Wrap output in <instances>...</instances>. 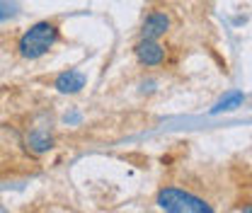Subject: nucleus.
Here are the masks:
<instances>
[{"label": "nucleus", "instance_id": "f257e3e1", "mask_svg": "<svg viewBox=\"0 0 252 213\" xmlns=\"http://www.w3.org/2000/svg\"><path fill=\"white\" fill-rule=\"evenodd\" d=\"M59 39H61L59 25H56V22H49V20H41V22L32 25L30 30L20 36V41H17V51H20L22 59L34 61V59L46 56V54L56 46Z\"/></svg>", "mask_w": 252, "mask_h": 213}, {"label": "nucleus", "instance_id": "f03ea898", "mask_svg": "<svg viewBox=\"0 0 252 213\" xmlns=\"http://www.w3.org/2000/svg\"><path fill=\"white\" fill-rule=\"evenodd\" d=\"M156 204L170 213H214V206L196 194L182 191L177 186H165L158 191Z\"/></svg>", "mask_w": 252, "mask_h": 213}, {"label": "nucleus", "instance_id": "7ed1b4c3", "mask_svg": "<svg viewBox=\"0 0 252 213\" xmlns=\"http://www.w3.org/2000/svg\"><path fill=\"white\" fill-rule=\"evenodd\" d=\"M133 54H136V61L146 68H156L165 61V46L158 41V39H146L141 36V41L133 46Z\"/></svg>", "mask_w": 252, "mask_h": 213}, {"label": "nucleus", "instance_id": "20e7f679", "mask_svg": "<svg viewBox=\"0 0 252 213\" xmlns=\"http://www.w3.org/2000/svg\"><path fill=\"white\" fill-rule=\"evenodd\" d=\"M85 83H88L85 73H80V70H63L61 75H56L54 88L61 94H78L85 88Z\"/></svg>", "mask_w": 252, "mask_h": 213}, {"label": "nucleus", "instance_id": "39448f33", "mask_svg": "<svg viewBox=\"0 0 252 213\" xmlns=\"http://www.w3.org/2000/svg\"><path fill=\"white\" fill-rule=\"evenodd\" d=\"M170 15L167 12H151L143 22V30H141V36L146 39H160L170 31Z\"/></svg>", "mask_w": 252, "mask_h": 213}, {"label": "nucleus", "instance_id": "423d86ee", "mask_svg": "<svg viewBox=\"0 0 252 213\" xmlns=\"http://www.w3.org/2000/svg\"><path fill=\"white\" fill-rule=\"evenodd\" d=\"M25 143H27V151L30 152H34V155H44V152H49L54 146H56V138H54L46 128H34V131L27 133Z\"/></svg>", "mask_w": 252, "mask_h": 213}, {"label": "nucleus", "instance_id": "0eeeda50", "mask_svg": "<svg viewBox=\"0 0 252 213\" xmlns=\"http://www.w3.org/2000/svg\"><path fill=\"white\" fill-rule=\"evenodd\" d=\"M17 12H20V5L15 0H0V22L12 20Z\"/></svg>", "mask_w": 252, "mask_h": 213}, {"label": "nucleus", "instance_id": "6e6552de", "mask_svg": "<svg viewBox=\"0 0 252 213\" xmlns=\"http://www.w3.org/2000/svg\"><path fill=\"white\" fill-rule=\"evenodd\" d=\"M243 104V94H230V97H225L223 102H219V107L214 109V112H223V109H235V107H240Z\"/></svg>", "mask_w": 252, "mask_h": 213}, {"label": "nucleus", "instance_id": "1a4fd4ad", "mask_svg": "<svg viewBox=\"0 0 252 213\" xmlns=\"http://www.w3.org/2000/svg\"><path fill=\"white\" fill-rule=\"evenodd\" d=\"M240 211H250L252 213V204H243V206H240Z\"/></svg>", "mask_w": 252, "mask_h": 213}]
</instances>
